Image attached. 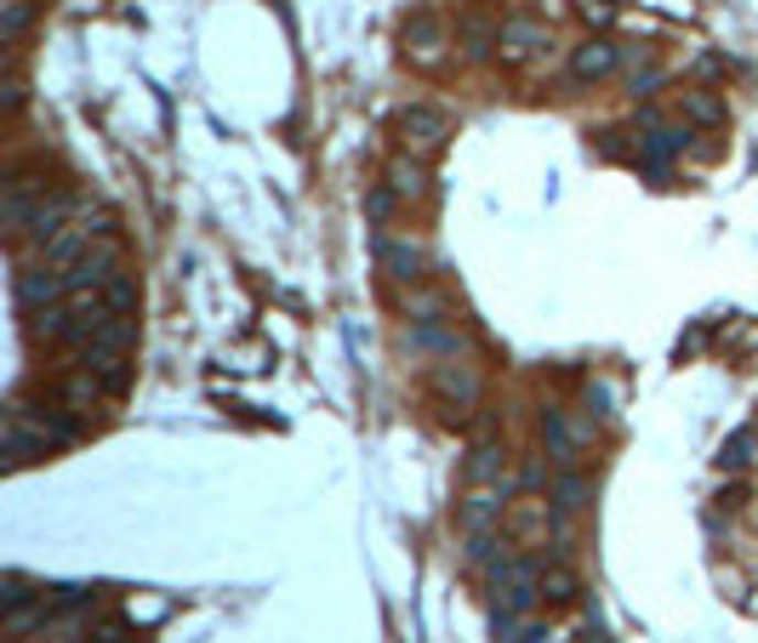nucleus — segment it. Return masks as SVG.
I'll list each match as a JSON object with an SVG mask.
<instances>
[{"label":"nucleus","instance_id":"7","mask_svg":"<svg viewBox=\"0 0 758 643\" xmlns=\"http://www.w3.org/2000/svg\"><path fill=\"white\" fill-rule=\"evenodd\" d=\"M582 598V581L565 569V564H542V603L548 609H571Z\"/></svg>","mask_w":758,"mask_h":643},{"label":"nucleus","instance_id":"5","mask_svg":"<svg viewBox=\"0 0 758 643\" xmlns=\"http://www.w3.org/2000/svg\"><path fill=\"white\" fill-rule=\"evenodd\" d=\"M388 188L400 194V199H422V194H427V160L400 154V160L388 165Z\"/></svg>","mask_w":758,"mask_h":643},{"label":"nucleus","instance_id":"1","mask_svg":"<svg viewBox=\"0 0 758 643\" xmlns=\"http://www.w3.org/2000/svg\"><path fill=\"white\" fill-rule=\"evenodd\" d=\"M445 138H451V115H440V109H405L400 115V149L405 154L434 160L445 149Z\"/></svg>","mask_w":758,"mask_h":643},{"label":"nucleus","instance_id":"8","mask_svg":"<svg viewBox=\"0 0 758 643\" xmlns=\"http://www.w3.org/2000/svg\"><path fill=\"white\" fill-rule=\"evenodd\" d=\"M382 268L388 280H422V251L411 240H382Z\"/></svg>","mask_w":758,"mask_h":643},{"label":"nucleus","instance_id":"2","mask_svg":"<svg viewBox=\"0 0 758 643\" xmlns=\"http://www.w3.org/2000/svg\"><path fill=\"white\" fill-rule=\"evenodd\" d=\"M621 46H610V41H587V46H576V57H571V80H582V86H593V80H610L616 69H621Z\"/></svg>","mask_w":758,"mask_h":643},{"label":"nucleus","instance_id":"4","mask_svg":"<svg viewBox=\"0 0 758 643\" xmlns=\"http://www.w3.org/2000/svg\"><path fill=\"white\" fill-rule=\"evenodd\" d=\"M508 535L519 547H548V501H513L508 506Z\"/></svg>","mask_w":758,"mask_h":643},{"label":"nucleus","instance_id":"6","mask_svg":"<svg viewBox=\"0 0 758 643\" xmlns=\"http://www.w3.org/2000/svg\"><path fill=\"white\" fill-rule=\"evenodd\" d=\"M440 52H445V29H440L434 18H416V23L405 29V57H416V63H440Z\"/></svg>","mask_w":758,"mask_h":643},{"label":"nucleus","instance_id":"9","mask_svg":"<svg viewBox=\"0 0 758 643\" xmlns=\"http://www.w3.org/2000/svg\"><path fill=\"white\" fill-rule=\"evenodd\" d=\"M690 115H696V120H718L724 109H718V97H707V91H690Z\"/></svg>","mask_w":758,"mask_h":643},{"label":"nucleus","instance_id":"3","mask_svg":"<svg viewBox=\"0 0 758 643\" xmlns=\"http://www.w3.org/2000/svg\"><path fill=\"white\" fill-rule=\"evenodd\" d=\"M497 46H502L508 63L537 57V52L548 46V23H537V18H508V23H502V35H497Z\"/></svg>","mask_w":758,"mask_h":643}]
</instances>
